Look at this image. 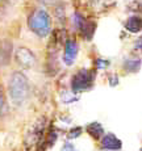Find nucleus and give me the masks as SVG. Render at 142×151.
Instances as JSON below:
<instances>
[{
	"label": "nucleus",
	"mask_w": 142,
	"mask_h": 151,
	"mask_svg": "<svg viewBox=\"0 0 142 151\" xmlns=\"http://www.w3.org/2000/svg\"><path fill=\"white\" fill-rule=\"evenodd\" d=\"M8 92L14 105H22L29 95L28 79L21 72H13L8 82Z\"/></svg>",
	"instance_id": "nucleus-1"
},
{
	"label": "nucleus",
	"mask_w": 142,
	"mask_h": 151,
	"mask_svg": "<svg viewBox=\"0 0 142 151\" xmlns=\"http://www.w3.org/2000/svg\"><path fill=\"white\" fill-rule=\"evenodd\" d=\"M28 25H29V29L34 34L43 38V37H46L50 33V29H51L50 16H49V13L45 9H41V8L40 9H34L33 12L29 14Z\"/></svg>",
	"instance_id": "nucleus-2"
},
{
	"label": "nucleus",
	"mask_w": 142,
	"mask_h": 151,
	"mask_svg": "<svg viewBox=\"0 0 142 151\" xmlns=\"http://www.w3.org/2000/svg\"><path fill=\"white\" fill-rule=\"evenodd\" d=\"M94 82V72L88 71L86 68H82L74 75L71 82V88L72 92H83L88 89L92 86Z\"/></svg>",
	"instance_id": "nucleus-3"
},
{
	"label": "nucleus",
	"mask_w": 142,
	"mask_h": 151,
	"mask_svg": "<svg viewBox=\"0 0 142 151\" xmlns=\"http://www.w3.org/2000/svg\"><path fill=\"white\" fill-rule=\"evenodd\" d=\"M45 125H46V120L45 117H41L40 120H37L36 122L32 125L30 130L25 135V146L30 147L33 145H36L37 142L41 139L43 132H45Z\"/></svg>",
	"instance_id": "nucleus-4"
},
{
	"label": "nucleus",
	"mask_w": 142,
	"mask_h": 151,
	"mask_svg": "<svg viewBox=\"0 0 142 151\" xmlns=\"http://www.w3.org/2000/svg\"><path fill=\"white\" fill-rule=\"evenodd\" d=\"M16 59L22 67L30 68L36 65V57L28 47H20L16 51Z\"/></svg>",
	"instance_id": "nucleus-5"
},
{
	"label": "nucleus",
	"mask_w": 142,
	"mask_h": 151,
	"mask_svg": "<svg viewBox=\"0 0 142 151\" xmlns=\"http://www.w3.org/2000/svg\"><path fill=\"white\" fill-rule=\"evenodd\" d=\"M78 51H79V47H78V43L74 41V40H66L65 42V53H63V62L67 66L74 65L75 59H76Z\"/></svg>",
	"instance_id": "nucleus-6"
},
{
	"label": "nucleus",
	"mask_w": 142,
	"mask_h": 151,
	"mask_svg": "<svg viewBox=\"0 0 142 151\" xmlns=\"http://www.w3.org/2000/svg\"><path fill=\"white\" fill-rule=\"evenodd\" d=\"M13 45L8 40H1L0 41V66H7L11 62L13 51Z\"/></svg>",
	"instance_id": "nucleus-7"
},
{
	"label": "nucleus",
	"mask_w": 142,
	"mask_h": 151,
	"mask_svg": "<svg viewBox=\"0 0 142 151\" xmlns=\"http://www.w3.org/2000/svg\"><path fill=\"white\" fill-rule=\"evenodd\" d=\"M101 147L105 150H120L123 147V142L115 134H107L101 139Z\"/></svg>",
	"instance_id": "nucleus-8"
},
{
	"label": "nucleus",
	"mask_w": 142,
	"mask_h": 151,
	"mask_svg": "<svg viewBox=\"0 0 142 151\" xmlns=\"http://www.w3.org/2000/svg\"><path fill=\"white\" fill-rule=\"evenodd\" d=\"M125 29L130 33H138L142 30V17L138 16H132L126 20L125 22Z\"/></svg>",
	"instance_id": "nucleus-9"
},
{
	"label": "nucleus",
	"mask_w": 142,
	"mask_h": 151,
	"mask_svg": "<svg viewBox=\"0 0 142 151\" xmlns=\"http://www.w3.org/2000/svg\"><path fill=\"white\" fill-rule=\"evenodd\" d=\"M95 30H96V24H95L94 21H87V20H84L82 27L79 28V32L82 33V36L84 37L86 40H88V41L92 40Z\"/></svg>",
	"instance_id": "nucleus-10"
},
{
	"label": "nucleus",
	"mask_w": 142,
	"mask_h": 151,
	"mask_svg": "<svg viewBox=\"0 0 142 151\" xmlns=\"http://www.w3.org/2000/svg\"><path fill=\"white\" fill-rule=\"evenodd\" d=\"M87 133L95 139H100V137H103L104 134V129L99 122H91L87 126Z\"/></svg>",
	"instance_id": "nucleus-11"
},
{
	"label": "nucleus",
	"mask_w": 142,
	"mask_h": 151,
	"mask_svg": "<svg viewBox=\"0 0 142 151\" xmlns=\"http://www.w3.org/2000/svg\"><path fill=\"white\" fill-rule=\"evenodd\" d=\"M124 67L128 72H137L141 68V59H126Z\"/></svg>",
	"instance_id": "nucleus-12"
},
{
	"label": "nucleus",
	"mask_w": 142,
	"mask_h": 151,
	"mask_svg": "<svg viewBox=\"0 0 142 151\" xmlns=\"http://www.w3.org/2000/svg\"><path fill=\"white\" fill-rule=\"evenodd\" d=\"M7 110H8L7 101H5V96H4V92H3V88L0 87V114H5Z\"/></svg>",
	"instance_id": "nucleus-13"
},
{
	"label": "nucleus",
	"mask_w": 142,
	"mask_h": 151,
	"mask_svg": "<svg viewBox=\"0 0 142 151\" xmlns=\"http://www.w3.org/2000/svg\"><path fill=\"white\" fill-rule=\"evenodd\" d=\"M80 134H82V127H80V126H75V127H72L70 132H68V138H70V139H75V138L79 137Z\"/></svg>",
	"instance_id": "nucleus-14"
},
{
	"label": "nucleus",
	"mask_w": 142,
	"mask_h": 151,
	"mask_svg": "<svg viewBox=\"0 0 142 151\" xmlns=\"http://www.w3.org/2000/svg\"><path fill=\"white\" fill-rule=\"evenodd\" d=\"M56 16L59 21H65V7L63 5L56 7Z\"/></svg>",
	"instance_id": "nucleus-15"
},
{
	"label": "nucleus",
	"mask_w": 142,
	"mask_h": 151,
	"mask_svg": "<svg viewBox=\"0 0 142 151\" xmlns=\"http://www.w3.org/2000/svg\"><path fill=\"white\" fill-rule=\"evenodd\" d=\"M108 65H109V62H108V60H105V59H101V58H99V59H96V67L99 68V70L105 68Z\"/></svg>",
	"instance_id": "nucleus-16"
},
{
	"label": "nucleus",
	"mask_w": 142,
	"mask_h": 151,
	"mask_svg": "<svg viewBox=\"0 0 142 151\" xmlns=\"http://www.w3.org/2000/svg\"><path fill=\"white\" fill-rule=\"evenodd\" d=\"M62 151H75L74 145L70 143V142H66V143L63 145V147H62Z\"/></svg>",
	"instance_id": "nucleus-17"
},
{
	"label": "nucleus",
	"mask_w": 142,
	"mask_h": 151,
	"mask_svg": "<svg viewBox=\"0 0 142 151\" xmlns=\"http://www.w3.org/2000/svg\"><path fill=\"white\" fill-rule=\"evenodd\" d=\"M56 139H57V133H50L49 134V139H48V143L49 145H54V142H56Z\"/></svg>",
	"instance_id": "nucleus-18"
},
{
	"label": "nucleus",
	"mask_w": 142,
	"mask_h": 151,
	"mask_svg": "<svg viewBox=\"0 0 142 151\" xmlns=\"http://www.w3.org/2000/svg\"><path fill=\"white\" fill-rule=\"evenodd\" d=\"M134 49H136V50H142V37H140V38L136 41Z\"/></svg>",
	"instance_id": "nucleus-19"
},
{
	"label": "nucleus",
	"mask_w": 142,
	"mask_h": 151,
	"mask_svg": "<svg viewBox=\"0 0 142 151\" xmlns=\"http://www.w3.org/2000/svg\"><path fill=\"white\" fill-rule=\"evenodd\" d=\"M117 83H118V78H117V75H113L112 78H109V84H111V86H116Z\"/></svg>",
	"instance_id": "nucleus-20"
},
{
	"label": "nucleus",
	"mask_w": 142,
	"mask_h": 151,
	"mask_svg": "<svg viewBox=\"0 0 142 151\" xmlns=\"http://www.w3.org/2000/svg\"><path fill=\"white\" fill-rule=\"evenodd\" d=\"M40 3H42V4H53V3H56L57 0H38Z\"/></svg>",
	"instance_id": "nucleus-21"
},
{
	"label": "nucleus",
	"mask_w": 142,
	"mask_h": 151,
	"mask_svg": "<svg viewBox=\"0 0 142 151\" xmlns=\"http://www.w3.org/2000/svg\"><path fill=\"white\" fill-rule=\"evenodd\" d=\"M109 151H115V150H109Z\"/></svg>",
	"instance_id": "nucleus-22"
},
{
	"label": "nucleus",
	"mask_w": 142,
	"mask_h": 151,
	"mask_svg": "<svg viewBox=\"0 0 142 151\" xmlns=\"http://www.w3.org/2000/svg\"><path fill=\"white\" fill-rule=\"evenodd\" d=\"M140 151H142V149H141V150H140Z\"/></svg>",
	"instance_id": "nucleus-23"
}]
</instances>
